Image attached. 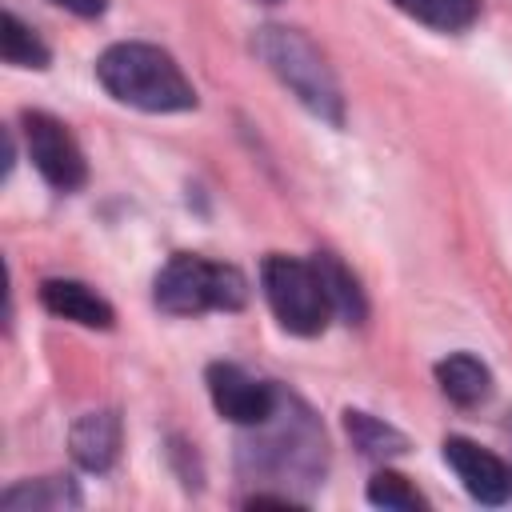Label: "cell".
I'll return each instance as SVG.
<instances>
[{"instance_id": "1", "label": "cell", "mask_w": 512, "mask_h": 512, "mask_svg": "<svg viewBox=\"0 0 512 512\" xmlns=\"http://www.w3.org/2000/svg\"><path fill=\"white\" fill-rule=\"evenodd\" d=\"M96 80L104 92L140 112H188L196 108V88L180 72V64L144 40H124L100 52Z\"/></svg>"}, {"instance_id": "2", "label": "cell", "mask_w": 512, "mask_h": 512, "mask_svg": "<svg viewBox=\"0 0 512 512\" xmlns=\"http://www.w3.org/2000/svg\"><path fill=\"white\" fill-rule=\"evenodd\" d=\"M252 52L272 68V76L320 120L328 124H344V96L340 84L332 76V68L324 64V56L312 48V40L296 28L284 24H264L252 36Z\"/></svg>"}, {"instance_id": "3", "label": "cell", "mask_w": 512, "mask_h": 512, "mask_svg": "<svg viewBox=\"0 0 512 512\" xmlns=\"http://www.w3.org/2000/svg\"><path fill=\"white\" fill-rule=\"evenodd\" d=\"M152 300L168 316H200L208 308L236 312L248 300V280L232 264H212L196 252H176L156 272Z\"/></svg>"}, {"instance_id": "4", "label": "cell", "mask_w": 512, "mask_h": 512, "mask_svg": "<svg viewBox=\"0 0 512 512\" xmlns=\"http://www.w3.org/2000/svg\"><path fill=\"white\" fill-rule=\"evenodd\" d=\"M260 288H264V300H268V308L284 332H292V336H320L324 332L332 304H328L316 260L276 252L260 264Z\"/></svg>"}, {"instance_id": "5", "label": "cell", "mask_w": 512, "mask_h": 512, "mask_svg": "<svg viewBox=\"0 0 512 512\" xmlns=\"http://www.w3.org/2000/svg\"><path fill=\"white\" fill-rule=\"evenodd\" d=\"M20 124H24V144H28L36 172L56 192H76L88 180V164H84V152H80L76 136L68 132V124L56 120L52 112H32V108L20 116Z\"/></svg>"}, {"instance_id": "6", "label": "cell", "mask_w": 512, "mask_h": 512, "mask_svg": "<svg viewBox=\"0 0 512 512\" xmlns=\"http://www.w3.org/2000/svg\"><path fill=\"white\" fill-rule=\"evenodd\" d=\"M208 396L216 404V412L232 424H244V428H260L276 416V388L252 372H244L240 364H208Z\"/></svg>"}, {"instance_id": "7", "label": "cell", "mask_w": 512, "mask_h": 512, "mask_svg": "<svg viewBox=\"0 0 512 512\" xmlns=\"http://www.w3.org/2000/svg\"><path fill=\"white\" fill-rule=\"evenodd\" d=\"M444 460H448V468L456 472V480L464 484V492L472 500H480V504H504L512 496V468L496 452L480 448L476 440L448 436L444 440Z\"/></svg>"}, {"instance_id": "8", "label": "cell", "mask_w": 512, "mask_h": 512, "mask_svg": "<svg viewBox=\"0 0 512 512\" xmlns=\"http://www.w3.org/2000/svg\"><path fill=\"white\" fill-rule=\"evenodd\" d=\"M40 304H44L52 316L72 320V324H84V328H112V324H116L112 304H108L96 288H88V284H80V280H60V276L44 280V284H40Z\"/></svg>"}, {"instance_id": "9", "label": "cell", "mask_w": 512, "mask_h": 512, "mask_svg": "<svg viewBox=\"0 0 512 512\" xmlns=\"http://www.w3.org/2000/svg\"><path fill=\"white\" fill-rule=\"evenodd\" d=\"M72 456L88 472H108L120 452V416L116 412H84L72 424Z\"/></svg>"}, {"instance_id": "10", "label": "cell", "mask_w": 512, "mask_h": 512, "mask_svg": "<svg viewBox=\"0 0 512 512\" xmlns=\"http://www.w3.org/2000/svg\"><path fill=\"white\" fill-rule=\"evenodd\" d=\"M436 384H440V392H444L452 404L476 408V404H484L488 392H492V372H488L476 356L452 352V356H444V360L436 364Z\"/></svg>"}, {"instance_id": "11", "label": "cell", "mask_w": 512, "mask_h": 512, "mask_svg": "<svg viewBox=\"0 0 512 512\" xmlns=\"http://www.w3.org/2000/svg\"><path fill=\"white\" fill-rule=\"evenodd\" d=\"M316 268H320V280H324V292H328V304L340 320L348 324H360L368 316V304H364V292L356 284V276L332 256V252H320L316 256Z\"/></svg>"}, {"instance_id": "12", "label": "cell", "mask_w": 512, "mask_h": 512, "mask_svg": "<svg viewBox=\"0 0 512 512\" xmlns=\"http://www.w3.org/2000/svg\"><path fill=\"white\" fill-rule=\"evenodd\" d=\"M392 4L436 32H464L480 16V0H392Z\"/></svg>"}, {"instance_id": "13", "label": "cell", "mask_w": 512, "mask_h": 512, "mask_svg": "<svg viewBox=\"0 0 512 512\" xmlns=\"http://www.w3.org/2000/svg\"><path fill=\"white\" fill-rule=\"evenodd\" d=\"M344 428H348L352 444H356L364 456H376V460L400 456V452L408 448V436H404V432H396L392 424H384V420H376V416H368V412H356V408L344 412Z\"/></svg>"}, {"instance_id": "14", "label": "cell", "mask_w": 512, "mask_h": 512, "mask_svg": "<svg viewBox=\"0 0 512 512\" xmlns=\"http://www.w3.org/2000/svg\"><path fill=\"white\" fill-rule=\"evenodd\" d=\"M0 56L12 68H48V44L16 12H4L0 20Z\"/></svg>"}, {"instance_id": "15", "label": "cell", "mask_w": 512, "mask_h": 512, "mask_svg": "<svg viewBox=\"0 0 512 512\" xmlns=\"http://www.w3.org/2000/svg\"><path fill=\"white\" fill-rule=\"evenodd\" d=\"M64 504H80V492L72 480H60V476H48V480H24L16 488H8L0 496V508L16 512V508H64Z\"/></svg>"}, {"instance_id": "16", "label": "cell", "mask_w": 512, "mask_h": 512, "mask_svg": "<svg viewBox=\"0 0 512 512\" xmlns=\"http://www.w3.org/2000/svg\"><path fill=\"white\" fill-rule=\"evenodd\" d=\"M368 500H372L376 508H396V512H416V508H424V496H420L400 472H388V468L368 480Z\"/></svg>"}, {"instance_id": "17", "label": "cell", "mask_w": 512, "mask_h": 512, "mask_svg": "<svg viewBox=\"0 0 512 512\" xmlns=\"http://www.w3.org/2000/svg\"><path fill=\"white\" fill-rule=\"evenodd\" d=\"M52 4H60V8H68V12L84 16V20H92V16H100V12H104V4H108V0H52Z\"/></svg>"}, {"instance_id": "18", "label": "cell", "mask_w": 512, "mask_h": 512, "mask_svg": "<svg viewBox=\"0 0 512 512\" xmlns=\"http://www.w3.org/2000/svg\"><path fill=\"white\" fill-rule=\"evenodd\" d=\"M264 4H280V0H264Z\"/></svg>"}]
</instances>
